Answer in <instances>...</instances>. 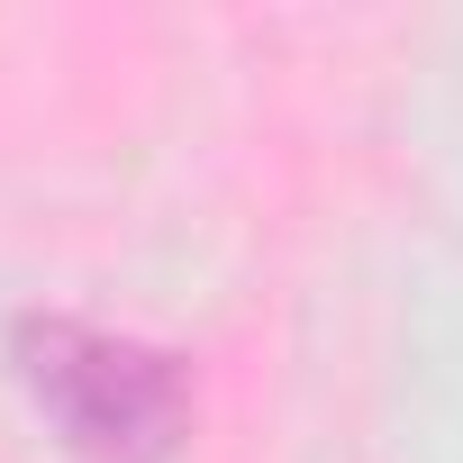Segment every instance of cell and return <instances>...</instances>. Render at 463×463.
Here are the masks:
<instances>
[{
	"label": "cell",
	"instance_id": "cell-1",
	"mask_svg": "<svg viewBox=\"0 0 463 463\" xmlns=\"http://www.w3.org/2000/svg\"><path fill=\"white\" fill-rule=\"evenodd\" d=\"M10 364L46 409V427L64 436V454L82 463H173L191 436L182 364L146 336H118L91 318H19Z\"/></svg>",
	"mask_w": 463,
	"mask_h": 463
}]
</instances>
